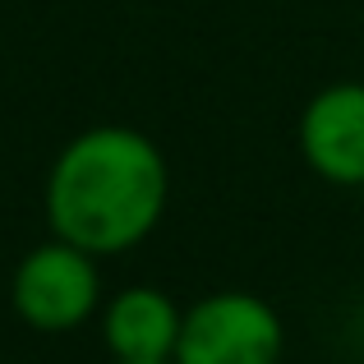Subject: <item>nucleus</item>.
I'll list each match as a JSON object with an SVG mask.
<instances>
[{"label":"nucleus","mask_w":364,"mask_h":364,"mask_svg":"<svg viewBox=\"0 0 364 364\" xmlns=\"http://www.w3.org/2000/svg\"><path fill=\"white\" fill-rule=\"evenodd\" d=\"M166 203V152L134 124L79 129L55 152L42 185L51 235L79 245L92 258H116L139 249L161 226Z\"/></svg>","instance_id":"nucleus-1"},{"label":"nucleus","mask_w":364,"mask_h":364,"mask_svg":"<svg viewBox=\"0 0 364 364\" xmlns=\"http://www.w3.org/2000/svg\"><path fill=\"white\" fill-rule=\"evenodd\" d=\"M102 258L55 235L28 249L9 277V309L42 337L79 332L102 314Z\"/></svg>","instance_id":"nucleus-2"},{"label":"nucleus","mask_w":364,"mask_h":364,"mask_svg":"<svg viewBox=\"0 0 364 364\" xmlns=\"http://www.w3.org/2000/svg\"><path fill=\"white\" fill-rule=\"evenodd\" d=\"M286 360V323L272 300L222 286L185 304L176 341V364H282Z\"/></svg>","instance_id":"nucleus-3"},{"label":"nucleus","mask_w":364,"mask_h":364,"mask_svg":"<svg viewBox=\"0 0 364 364\" xmlns=\"http://www.w3.org/2000/svg\"><path fill=\"white\" fill-rule=\"evenodd\" d=\"M300 157L337 189H364V79L318 88L300 111Z\"/></svg>","instance_id":"nucleus-4"},{"label":"nucleus","mask_w":364,"mask_h":364,"mask_svg":"<svg viewBox=\"0 0 364 364\" xmlns=\"http://www.w3.org/2000/svg\"><path fill=\"white\" fill-rule=\"evenodd\" d=\"M180 323H185V304L152 282L116 291L111 300H102L97 314L102 346L111 350V360H139V364L176 360Z\"/></svg>","instance_id":"nucleus-5"},{"label":"nucleus","mask_w":364,"mask_h":364,"mask_svg":"<svg viewBox=\"0 0 364 364\" xmlns=\"http://www.w3.org/2000/svg\"><path fill=\"white\" fill-rule=\"evenodd\" d=\"M111 364H139V360H111ZM152 364H176V360H152Z\"/></svg>","instance_id":"nucleus-6"}]
</instances>
